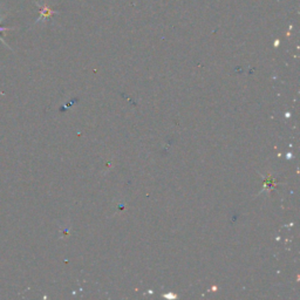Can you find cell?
Masks as SVG:
<instances>
[{"label":"cell","instance_id":"6da1fadb","mask_svg":"<svg viewBox=\"0 0 300 300\" xmlns=\"http://www.w3.org/2000/svg\"><path fill=\"white\" fill-rule=\"evenodd\" d=\"M9 30H10V29H6V27H5V29H4V27H2V19H0V32H6V31H9ZM0 40H2V41H3L4 43H5V41H4V39H3V38H0Z\"/></svg>","mask_w":300,"mask_h":300}]
</instances>
